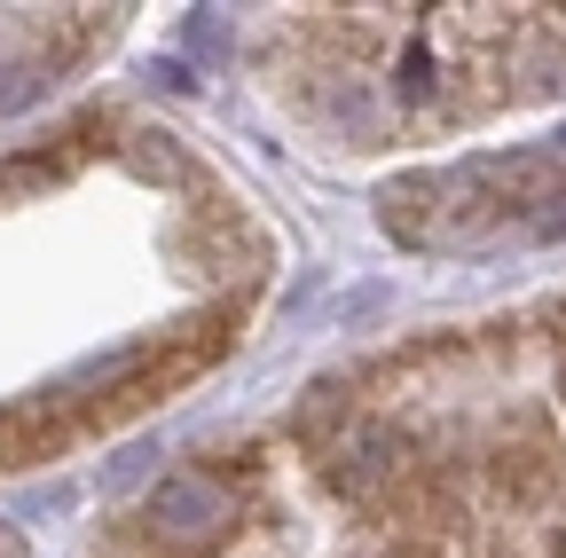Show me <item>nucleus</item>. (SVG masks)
Returning a JSON list of instances; mask_svg holds the SVG:
<instances>
[{"mask_svg":"<svg viewBox=\"0 0 566 558\" xmlns=\"http://www.w3.org/2000/svg\"><path fill=\"white\" fill-rule=\"evenodd\" d=\"M87 558H566V292L315 370Z\"/></svg>","mask_w":566,"mask_h":558,"instance_id":"f257e3e1","label":"nucleus"},{"mask_svg":"<svg viewBox=\"0 0 566 558\" xmlns=\"http://www.w3.org/2000/svg\"><path fill=\"white\" fill-rule=\"evenodd\" d=\"M275 292V229L158 110L0 134V480L205 386Z\"/></svg>","mask_w":566,"mask_h":558,"instance_id":"f03ea898","label":"nucleus"},{"mask_svg":"<svg viewBox=\"0 0 566 558\" xmlns=\"http://www.w3.org/2000/svg\"><path fill=\"white\" fill-rule=\"evenodd\" d=\"M126 40V9H0V134H24Z\"/></svg>","mask_w":566,"mask_h":558,"instance_id":"7ed1b4c3","label":"nucleus"},{"mask_svg":"<svg viewBox=\"0 0 566 558\" xmlns=\"http://www.w3.org/2000/svg\"><path fill=\"white\" fill-rule=\"evenodd\" d=\"M0 558H24V543H17V535H0Z\"/></svg>","mask_w":566,"mask_h":558,"instance_id":"20e7f679","label":"nucleus"}]
</instances>
